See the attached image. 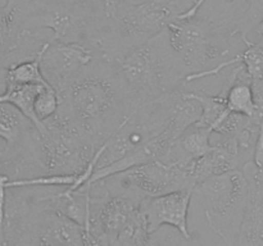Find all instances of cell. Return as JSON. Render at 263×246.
Listing matches in <instances>:
<instances>
[{"instance_id":"1","label":"cell","mask_w":263,"mask_h":246,"mask_svg":"<svg viewBox=\"0 0 263 246\" xmlns=\"http://www.w3.org/2000/svg\"><path fill=\"white\" fill-rule=\"evenodd\" d=\"M58 96V110L86 130L98 146L138 109L110 61L98 54Z\"/></svg>"},{"instance_id":"2","label":"cell","mask_w":263,"mask_h":246,"mask_svg":"<svg viewBox=\"0 0 263 246\" xmlns=\"http://www.w3.org/2000/svg\"><path fill=\"white\" fill-rule=\"evenodd\" d=\"M104 59L110 61L138 108L184 87L189 74L172 48L167 28L140 45Z\"/></svg>"},{"instance_id":"3","label":"cell","mask_w":263,"mask_h":246,"mask_svg":"<svg viewBox=\"0 0 263 246\" xmlns=\"http://www.w3.org/2000/svg\"><path fill=\"white\" fill-rule=\"evenodd\" d=\"M3 238L7 246H86L85 228L43 204L33 187L7 189Z\"/></svg>"},{"instance_id":"4","label":"cell","mask_w":263,"mask_h":246,"mask_svg":"<svg viewBox=\"0 0 263 246\" xmlns=\"http://www.w3.org/2000/svg\"><path fill=\"white\" fill-rule=\"evenodd\" d=\"M198 0H145L126 5L108 18L97 48L98 55L110 58L115 54L140 45L168 27Z\"/></svg>"},{"instance_id":"5","label":"cell","mask_w":263,"mask_h":246,"mask_svg":"<svg viewBox=\"0 0 263 246\" xmlns=\"http://www.w3.org/2000/svg\"><path fill=\"white\" fill-rule=\"evenodd\" d=\"M103 0H77L51 8L32 7L26 17V28L50 30V41L76 44L97 54L102 33L107 25Z\"/></svg>"},{"instance_id":"6","label":"cell","mask_w":263,"mask_h":246,"mask_svg":"<svg viewBox=\"0 0 263 246\" xmlns=\"http://www.w3.org/2000/svg\"><path fill=\"white\" fill-rule=\"evenodd\" d=\"M211 230L228 246H234L248 197V181L241 169L208 177L193 187Z\"/></svg>"},{"instance_id":"7","label":"cell","mask_w":263,"mask_h":246,"mask_svg":"<svg viewBox=\"0 0 263 246\" xmlns=\"http://www.w3.org/2000/svg\"><path fill=\"white\" fill-rule=\"evenodd\" d=\"M43 123L45 128L37 133L48 174L80 176L102 145L98 146L86 130L58 109Z\"/></svg>"},{"instance_id":"8","label":"cell","mask_w":263,"mask_h":246,"mask_svg":"<svg viewBox=\"0 0 263 246\" xmlns=\"http://www.w3.org/2000/svg\"><path fill=\"white\" fill-rule=\"evenodd\" d=\"M170 41L187 72L199 73L226 60L233 48V35L229 28L220 27L200 14L176 18L167 27Z\"/></svg>"},{"instance_id":"9","label":"cell","mask_w":263,"mask_h":246,"mask_svg":"<svg viewBox=\"0 0 263 246\" xmlns=\"http://www.w3.org/2000/svg\"><path fill=\"white\" fill-rule=\"evenodd\" d=\"M100 181L115 191L127 192L143 199L179 190H193L195 186L185 168L159 160L133 167Z\"/></svg>"},{"instance_id":"10","label":"cell","mask_w":263,"mask_h":246,"mask_svg":"<svg viewBox=\"0 0 263 246\" xmlns=\"http://www.w3.org/2000/svg\"><path fill=\"white\" fill-rule=\"evenodd\" d=\"M28 10L30 4L23 0H7L0 7V86L8 67L35 58L49 38L26 28Z\"/></svg>"},{"instance_id":"11","label":"cell","mask_w":263,"mask_h":246,"mask_svg":"<svg viewBox=\"0 0 263 246\" xmlns=\"http://www.w3.org/2000/svg\"><path fill=\"white\" fill-rule=\"evenodd\" d=\"M97 54L76 44H63L48 38L40 50V71L44 79L58 94L63 92Z\"/></svg>"},{"instance_id":"12","label":"cell","mask_w":263,"mask_h":246,"mask_svg":"<svg viewBox=\"0 0 263 246\" xmlns=\"http://www.w3.org/2000/svg\"><path fill=\"white\" fill-rule=\"evenodd\" d=\"M193 199V190H179L168 194L143 200V210L149 232L168 225L181 233L185 238H193L187 224V212Z\"/></svg>"},{"instance_id":"13","label":"cell","mask_w":263,"mask_h":246,"mask_svg":"<svg viewBox=\"0 0 263 246\" xmlns=\"http://www.w3.org/2000/svg\"><path fill=\"white\" fill-rule=\"evenodd\" d=\"M241 171L248 181V197L234 246H263V171L253 160Z\"/></svg>"},{"instance_id":"14","label":"cell","mask_w":263,"mask_h":246,"mask_svg":"<svg viewBox=\"0 0 263 246\" xmlns=\"http://www.w3.org/2000/svg\"><path fill=\"white\" fill-rule=\"evenodd\" d=\"M37 136V130L17 108L0 102V140L4 148H18L28 144Z\"/></svg>"},{"instance_id":"15","label":"cell","mask_w":263,"mask_h":246,"mask_svg":"<svg viewBox=\"0 0 263 246\" xmlns=\"http://www.w3.org/2000/svg\"><path fill=\"white\" fill-rule=\"evenodd\" d=\"M49 85L44 79L40 71V53L32 59L18 61L7 68L4 74V85Z\"/></svg>"},{"instance_id":"16","label":"cell","mask_w":263,"mask_h":246,"mask_svg":"<svg viewBox=\"0 0 263 246\" xmlns=\"http://www.w3.org/2000/svg\"><path fill=\"white\" fill-rule=\"evenodd\" d=\"M246 50L238 54L239 64L243 67V73L249 81L263 79V41L253 43L248 37L244 38Z\"/></svg>"},{"instance_id":"17","label":"cell","mask_w":263,"mask_h":246,"mask_svg":"<svg viewBox=\"0 0 263 246\" xmlns=\"http://www.w3.org/2000/svg\"><path fill=\"white\" fill-rule=\"evenodd\" d=\"M58 105V92L50 85H44L33 100V112H35L37 119L40 122H44L57 112Z\"/></svg>"},{"instance_id":"18","label":"cell","mask_w":263,"mask_h":246,"mask_svg":"<svg viewBox=\"0 0 263 246\" xmlns=\"http://www.w3.org/2000/svg\"><path fill=\"white\" fill-rule=\"evenodd\" d=\"M149 246H200V242L197 237L185 238L175 228L163 231L162 227L152 233Z\"/></svg>"},{"instance_id":"19","label":"cell","mask_w":263,"mask_h":246,"mask_svg":"<svg viewBox=\"0 0 263 246\" xmlns=\"http://www.w3.org/2000/svg\"><path fill=\"white\" fill-rule=\"evenodd\" d=\"M103 3H104V10L107 18H112L126 5L133 4V0H103Z\"/></svg>"},{"instance_id":"20","label":"cell","mask_w":263,"mask_h":246,"mask_svg":"<svg viewBox=\"0 0 263 246\" xmlns=\"http://www.w3.org/2000/svg\"><path fill=\"white\" fill-rule=\"evenodd\" d=\"M23 2L28 3L32 7H39V8H51L57 7V5H63L68 4V3L77 2V0H23Z\"/></svg>"},{"instance_id":"21","label":"cell","mask_w":263,"mask_h":246,"mask_svg":"<svg viewBox=\"0 0 263 246\" xmlns=\"http://www.w3.org/2000/svg\"><path fill=\"white\" fill-rule=\"evenodd\" d=\"M204 2H205V0H198V2L195 3V4L193 5V7L190 8L189 10H187V12H185L184 14L180 15L179 18H189V17H194V15L197 14L198 9H199V8H200V5H202L203 3H204Z\"/></svg>"},{"instance_id":"22","label":"cell","mask_w":263,"mask_h":246,"mask_svg":"<svg viewBox=\"0 0 263 246\" xmlns=\"http://www.w3.org/2000/svg\"><path fill=\"white\" fill-rule=\"evenodd\" d=\"M256 28H257V32H258L259 35L262 36V38H263V19L261 20V22H259V25L257 26Z\"/></svg>"},{"instance_id":"23","label":"cell","mask_w":263,"mask_h":246,"mask_svg":"<svg viewBox=\"0 0 263 246\" xmlns=\"http://www.w3.org/2000/svg\"><path fill=\"white\" fill-rule=\"evenodd\" d=\"M141 2H145V0H133V3H141Z\"/></svg>"}]
</instances>
